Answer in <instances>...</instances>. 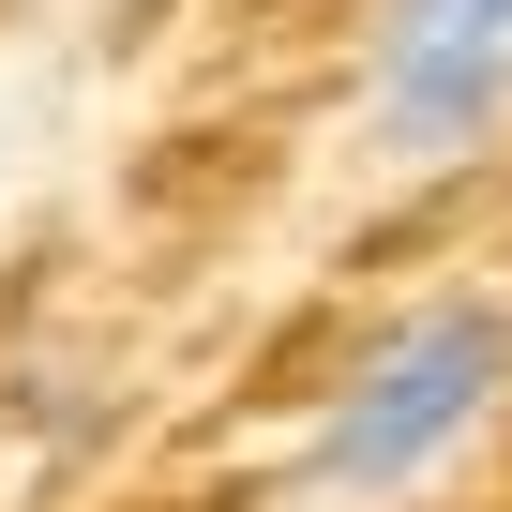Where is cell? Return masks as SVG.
I'll use <instances>...</instances> for the list:
<instances>
[{"mask_svg":"<svg viewBox=\"0 0 512 512\" xmlns=\"http://www.w3.org/2000/svg\"><path fill=\"white\" fill-rule=\"evenodd\" d=\"M497 407H512V302H497V287H437V302H407V317L317 392L287 482H302L317 512H392V497H422Z\"/></svg>","mask_w":512,"mask_h":512,"instance_id":"obj_1","label":"cell"},{"mask_svg":"<svg viewBox=\"0 0 512 512\" xmlns=\"http://www.w3.org/2000/svg\"><path fill=\"white\" fill-rule=\"evenodd\" d=\"M512 136V0H377L362 31V151L392 181H452Z\"/></svg>","mask_w":512,"mask_h":512,"instance_id":"obj_2","label":"cell"}]
</instances>
